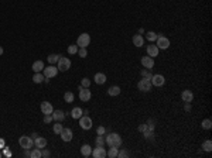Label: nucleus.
<instances>
[{
  "mask_svg": "<svg viewBox=\"0 0 212 158\" xmlns=\"http://www.w3.org/2000/svg\"><path fill=\"white\" fill-rule=\"evenodd\" d=\"M50 155H51V153H50V151H48V150H42V151H41V157H45V158H48V157H50Z\"/></svg>",
  "mask_w": 212,
  "mask_h": 158,
  "instance_id": "obj_42",
  "label": "nucleus"
},
{
  "mask_svg": "<svg viewBox=\"0 0 212 158\" xmlns=\"http://www.w3.org/2000/svg\"><path fill=\"white\" fill-rule=\"evenodd\" d=\"M79 126H81L84 130H91V128H92V119H91L88 114H84L81 119H79Z\"/></svg>",
  "mask_w": 212,
  "mask_h": 158,
  "instance_id": "obj_7",
  "label": "nucleus"
},
{
  "mask_svg": "<svg viewBox=\"0 0 212 158\" xmlns=\"http://www.w3.org/2000/svg\"><path fill=\"white\" fill-rule=\"evenodd\" d=\"M131 41H133V45H136V47H143V44H144V38H143V35H140V34L133 35Z\"/></svg>",
  "mask_w": 212,
  "mask_h": 158,
  "instance_id": "obj_22",
  "label": "nucleus"
},
{
  "mask_svg": "<svg viewBox=\"0 0 212 158\" xmlns=\"http://www.w3.org/2000/svg\"><path fill=\"white\" fill-rule=\"evenodd\" d=\"M93 81H95V83H98V85H103V83L108 81V79H106V75H105V73L98 72L96 75L93 76Z\"/></svg>",
  "mask_w": 212,
  "mask_h": 158,
  "instance_id": "obj_16",
  "label": "nucleus"
},
{
  "mask_svg": "<svg viewBox=\"0 0 212 158\" xmlns=\"http://www.w3.org/2000/svg\"><path fill=\"white\" fill-rule=\"evenodd\" d=\"M77 54H79V57L81 58H85L86 55H88V51H86V48H78Z\"/></svg>",
  "mask_w": 212,
  "mask_h": 158,
  "instance_id": "obj_39",
  "label": "nucleus"
},
{
  "mask_svg": "<svg viewBox=\"0 0 212 158\" xmlns=\"http://www.w3.org/2000/svg\"><path fill=\"white\" fill-rule=\"evenodd\" d=\"M108 95L109 96H119L120 95V88L119 86H110L108 89Z\"/></svg>",
  "mask_w": 212,
  "mask_h": 158,
  "instance_id": "obj_24",
  "label": "nucleus"
},
{
  "mask_svg": "<svg viewBox=\"0 0 212 158\" xmlns=\"http://www.w3.org/2000/svg\"><path fill=\"white\" fill-rule=\"evenodd\" d=\"M79 99L82 102H89L91 100V97H92V92H91V89L89 88H84V86L79 85Z\"/></svg>",
  "mask_w": 212,
  "mask_h": 158,
  "instance_id": "obj_5",
  "label": "nucleus"
},
{
  "mask_svg": "<svg viewBox=\"0 0 212 158\" xmlns=\"http://www.w3.org/2000/svg\"><path fill=\"white\" fill-rule=\"evenodd\" d=\"M74 99H75V96H74L72 92H65V95H64V100H65L66 103H72Z\"/></svg>",
  "mask_w": 212,
  "mask_h": 158,
  "instance_id": "obj_30",
  "label": "nucleus"
},
{
  "mask_svg": "<svg viewBox=\"0 0 212 158\" xmlns=\"http://www.w3.org/2000/svg\"><path fill=\"white\" fill-rule=\"evenodd\" d=\"M117 151H119V148H117V147H109V151L106 153V157H109V158H117Z\"/></svg>",
  "mask_w": 212,
  "mask_h": 158,
  "instance_id": "obj_25",
  "label": "nucleus"
},
{
  "mask_svg": "<svg viewBox=\"0 0 212 158\" xmlns=\"http://www.w3.org/2000/svg\"><path fill=\"white\" fill-rule=\"evenodd\" d=\"M157 48L158 50H167L170 47V40L167 38V37H164V35H158L157 37Z\"/></svg>",
  "mask_w": 212,
  "mask_h": 158,
  "instance_id": "obj_9",
  "label": "nucleus"
},
{
  "mask_svg": "<svg viewBox=\"0 0 212 158\" xmlns=\"http://www.w3.org/2000/svg\"><path fill=\"white\" fill-rule=\"evenodd\" d=\"M189 104H191V103H185V110H187V112H189V110H191V106H189Z\"/></svg>",
  "mask_w": 212,
  "mask_h": 158,
  "instance_id": "obj_45",
  "label": "nucleus"
},
{
  "mask_svg": "<svg viewBox=\"0 0 212 158\" xmlns=\"http://www.w3.org/2000/svg\"><path fill=\"white\" fill-rule=\"evenodd\" d=\"M19 144L23 150H27V148L30 150V148H33V146H34V140L31 139V137H28V135H21L19 139Z\"/></svg>",
  "mask_w": 212,
  "mask_h": 158,
  "instance_id": "obj_3",
  "label": "nucleus"
},
{
  "mask_svg": "<svg viewBox=\"0 0 212 158\" xmlns=\"http://www.w3.org/2000/svg\"><path fill=\"white\" fill-rule=\"evenodd\" d=\"M3 52H4V50H3V47H0V55H3Z\"/></svg>",
  "mask_w": 212,
  "mask_h": 158,
  "instance_id": "obj_46",
  "label": "nucleus"
},
{
  "mask_svg": "<svg viewBox=\"0 0 212 158\" xmlns=\"http://www.w3.org/2000/svg\"><path fill=\"white\" fill-rule=\"evenodd\" d=\"M78 48H79V47H78L77 44H74V45H70V47H68V54H71V55L77 54V52H78Z\"/></svg>",
  "mask_w": 212,
  "mask_h": 158,
  "instance_id": "obj_35",
  "label": "nucleus"
},
{
  "mask_svg": "<svg viewBox=\"0 0 212 158\" xmlns=\"http://www.w3.org/2000/svg\"><path fill=\"white\" fill-rule=\"evenodd\" d=\"M44 79H45V76L41 72H35L34 76H33V82L34 83H41V82H44Z\"/></svg>",
  "mask_w": 212,
  "mask_h": 158,
  "instance_id": "obj_26",
  "label": "nucleus"
},
{
  "mask_svg": "<svg viewBox=\"0 0 212 158\" xmlns=\"http://www.w3.org/2000/svg\"><path fill=\"white\" fill-rule=\"evenodd\" d=\"M158 48L157 45H147V55L151 58H154V57H158Z\"/></svg>",
  "mask_w": 212,
  "mask_h": 158,
  "instance_id": "obj_20",
  "label": "nucleus"
},
{
  "mask_svg": "<svg viewBox=\"0 0 212 158\" xmlns=\"http://www.w3.org/2000/svg\"><path fill=\"white\" fill-rule=\"evenodd\" d=\"M42 72H44V76L48 78V79H51V78H55V76H57V73L59 72V71H58L57 66L48 65V66H45V68L42 69Z\"/></svg>",
  "mask_w": 212,
  "mask_h": 158,
  "instance_id": "obj_6",
  "label": "nucleus"
},
{
  "mask_svg": "<svg viewBox=\"0 0 212 158\" xmlns=\"http://www.w3.org/2000/svg\"><path fill=\"white\" fill-rule=\"evenodd\" d=\"M142 65H143V68H147V69H153V66H154V58L149 57V55L143 57V58H142Z\"/></svg>",
  "mask_w": 212,
  "mask_h": 158,
  "instance_id": "obj_11",
  "label": "nucleus"
},
{
  "mask_svg": "<svg viewBox=\"0 0 212 158\" xmlns=\"http://www.w3.org/2000/svg\"><path fill=\"white\" fill-rule=\"evenodd\" d=\"M81 154L84 155V157H89V155L92 154V148H91L89 144H84V146L81 147Z\"/></svg>",
  "mask_w": 212,
  "mask_h": 158,
  "instance_id": "obj_23",
  "label": "nucleus"
},
{
  "mask_svg": "<svg viewBox=\"0 0 212 158\" xmlns=\"http://www.w3.org/2000/svg\"><path fill=\"white\" fill-rule=\"evenodd\" d=\"M105 143L108 144L109 147H117V148H119V147L123 144V140H122V137H120L117 133H110V134L106 135Z\"/></svg>",
  "mask_w": 212,
  "mask_h": 158,
  "instance_id": "obj_1",
  "label": "nucleus"
},
{
  "mask_svg": "<svg viewBox=\"0 0 212 158\" xmlns=\"http://www.w3.org/2000/svg\"><path fill=\"white\" fill-rule=\"evenodd\" d=\"M117 158H129V151H127V150L117 151Z\"/></svg>",
  "mask_w": 212,
  "mask_h": 158,
  "instance_id": "obj_36",
  "label": "nucleus"
},
{
  "mask_svg": "<svg viewBox=\"0 0 212 158\" xmlns=\"http://www.w3.org/2000/svg\"><path fill=\"white\" fill-rule=\"evenodd\" d=\"M31 68H33V71H34V73H35V72H42V69H44L45 66H44V62H42L41 59H38V61L33 62V66H31Z\"/></svg>",
  "mask_w": 212,
  "mask_h": 158,
  "instance_id": "obj_19",
  "label": "nucleus"
},
{
  "mask_svg": "<svg viewBox=\"0 0 212 158\" xmlns=\"http://www.w3.org/2000/svg\"><path fill=\"white\" fill-rule=\"evenodd\" d=\"M81 86H84V88H89L91 86V79L89 78H84L81 81Z\"/></svg>",
  "mask_w": 212,
  "mask_h": 158,
  "instance_id": "obj_38",
  "label": "nucleus"
},
{
  "mask_svg": "<svg viewBox=\"0 0 212 158\" xmlns=\"http://www.w3.org/2000/svg\"><path fill=\"white\" fill-rule=\"evenodd\" d=\"M105 133H106V128H105L103 126H99V127L96 128V135H105Z\"/></svg>",
  "mask_w": 212,
  "mask_h": 158,
  "instance_id": "obj_40",
  "label": "nucleus"
},
{
  "mask_svg": "<svg viewBox=\"0 0 212 158\" xmlns=\"http://www.w3.org/2000/svg\"><path fill=\"white\" fill-rule=\"evenodd\" d=\"M150 82H151V85L153 86H163L164 85V82H166V78L163 76V75H160V73H157V75H153L151 76V79H150Z\"/></svg>",
  "mask_w": 212,
  "mask_h": 158,
  "instance_id": "obj_10",
  "label": "nucleus"
},
{
  "mask_svg": "<svg viewBox=\"0 0 212 158\" xmlns=\"http://www.w3.org/2000/svg\"><path fill=\"white\" fill-rule=\"evenodd\" d=\"M202 148H204V151H207V153H211L212 151V141L211 140H205L204 144H202Z\"/></svg>",
  "mask_w": 212,
  "mask_h": 158,
  "instance_id": "obj_29",
  "label": "nucleus"
},
{
  "mask_svg": "<svg viewBox=\"0 0 212 158\" xmlns=\"http://www.w3.org/2000/svg\"><path fill=\"white\" fill-rule=\"evenodd\" d=\"M62 124H59V121H55V124L52 126V130H54L55 134H61V131H62Z\"/></svg>",
  "mask_w": 212,
  "mask_h": 158,
  "instance_id": "obj_33",
  "label": "nucleus"
},
{
  "mask_svg": "<svg viewBox=\"0 0 212 158\" xmlns=\"http://www.w3.org/2000/svg\"><path fill=\"white\" fill-rule=\"evenodd\" d=\"M157 37H158V34H156L154 31H147L146 33V38H147V41H150V43H154L156 40H157Z\"/></svg>",
  "mask_w": 212,
  "mask_h": 158,
  "instance_id": "obj_28",
  "label": "nucleus"
},
{
  "mask_svg": "<svg viewBox=\"0 0 212 158\" xmlns=\"http://www.w3.org/2000/svg\"><path fill=\"white\" fill-rule=\"evenodd\" d=\"M95 143H96L98 147H103L105 144H106V143H105V137H103V135H98L96 140H95Z\"/></svg>",
  "mask_w": 212,
  "mask_h": 158,
  "instance_id": "obj_34",
  "label": "nucleus"
},
{
  "mask_svg": "<svg viewBox=\"0 0 212 158\" xmlns=\"http://www.w3.org/2000/svg\"><path fill=\"white\" fill-rule=\"evenodd\" d=\"M61 58V55H58V54H51L48 55V58H47V61H48V64L50 65H54V64H57L58 59Z\"/></svg>",
  "mask_w": 212,
  "mask_h": 158,
  "instance_id": "obj_27",
  "label": "nucleus"
},
{
  "mask_svg": "<svg viewBox=\"0 0 212 158\" xmlns=\"http://www.w3.org/2000/svg\"><path fill=\"white\" fill-rule=\"evenodd\" d=\"M40 109H41V113H44V114H51L54 112V107H52V104L50 102H41Z\"/></svg>",
  "mask_w": 212,
  "mask_h": 158,
  "instance_id": "obj_13",
  "label": "nucleus"
},
{
  "mask_svg": "<svg viewBox=\"0 0 212 158\" xmlns=\"http://www.w3.org/2000/svg\"><path fill=\"white\" fill-rule=\"evenodd\" d=\"M151 82L149 81V79H144V78H143V79H140L139 81V83H137V89H139V90H142V92H150L151 90Z\"/></svg>",
  "mask_w": 212,
  "mask_h": 158,
  "instance_id": "obj_8",
  "label": "nucleus"
},
{
  "mask_svg": "<svg viewBox=\"0 0 212 158\" xmlns=\"http://www.w3.org/2000/svg\"><path fill=\"white\" fill-rule=\"evenodd\" d=\"M31 158H41V150L35 148V150L31 151Z\"/></svg>",
  "mask_w": 212,
  "mask_h": 158,
  "instance_id": "obj_37",
  "label": "nucleus"
},
{
  "mask_svg": "<svg viewBox=\"0 0 212 158\" xmlns=\"http://www.w3.org/2000/svg\"><path fill=\"white\" fill-rule=\"evenodd\" d=\"M52 121V116L51 114H44V123H51Z\"/></svg>",
  "mask_w": 212,
  "mask_h": 158,
  "instance_id": "obj_41",
  "label": "nucleus"
},
{
  "mask_svg": "<svg viewBox=\"0 0 212 158\" xmlns=\"http://www.w3.org/2000/svg\"><path fill=\"white\" fill-rule=\"evenodd\" d=\"M89 44H91V35H89L88 33H82L77 40V45L79 47V48H86Z\"/></svg>",
  "mask_w": 212,
  "mask_h": 158,
  "instance_id": "obj_4",
  "label": "nucleus"
},
{
  "mask_svg": "<svg viewBox=\"0 0 212 158\" xmlns=\"http://www.w3.org/2000/svg\"><path fill=\"white\" fill-rule=\"evenodd\" d=\"M61 139H62V141H65V143H68V141H71L72 140V137H74V134H72V130L71 128H62V131H61Z\"/></svg>",
  "mask_w": 212,
  "mask_h": 158,
  "instance_id": "obj_14",
  "label": "nucleus"
},
{
  "mask_svg": "<svg viewBox=\"0 0 212 158\" xmlns=\"http://www.w3.org/2000/svg\"><path fill=\"white\" fill-rule=\"evenodd\" d=\"M4 147H6V143H4V140H3V139H0V150H2V148H4Z\"/></svg>",
  "mask_w": 212,
  "mask_h": 158,
  "instance_id": "obj_44",
  "label": "nucleus"
},
{
  "mask_svg": "<svg viewBox=\"0 0 212 158\" xmlns=\"http://www.w3.org/2000/svg\"><path fill=\"white\" fill-rule=\"evenodd\" d=\"M151 69H147V68H144V69L142 71V78H144V79H149L150 81L151 76H153V73L150 72Z\"/></svg>",
  "mask_w": 212,
  "mask_h": 158,
  "instance_id": "obj_31",
  "label": "nucleus"
},
{
  "mask_svg": "<svg viewBox=\"0 0 212 158\" xmlns=\"http://www.w3.org/2000/svg\"><path fill=\"white\" fill-rule=\"evenodd\" d=\"M51 116H52V120H55V121H62V120L65 119V113L62 112V110H54V112L51 113Z\"/></svg>",
  "mask_w": 212,
  "mask_h": 158,
  "instance_id": "obj_17",
  "label": "nucleus"
},
{
  "mask_svg": "<svg viewBox=\"0 0 212 158\" xmlns=\"http://www.w3.org/2000/svg\"><path fill=\"white\" fill-rule=\"evenodd\" d=\"M34 146L37 147V148H40V150L45 148L47 147V139H44V137H37V139L34 140Z\"/></svg>",
  "mask_w": 212,
  "mask_h": 158,
  "instance_id": "obj_18",
  "label": "nucleus"
},
{
  "mask_svg": "<svg viewBox=\"0 0 212 158\" xmlns=\"http://www.w3.org/2000/svg\"><path fill=\"white\" fill-rule=\"evenodd\" d=\"M57 68H58L59 72H65V71H68L71 68V59L70 58H66V57H61L57 62Z\"/></svg>",
  "mask_w": 212,
  "mask_h": 158,
  "instance_id": "obj_2",
  "label": "nucleus"
},
{
  "mask_svg": "<svg viewBox=\"0 0 212 158\" xmlns=\"http://www.w3.org/2000/svg\"><path fill=\"white\" fill-rule=\"evenodd\" d=\"M181 99L185 102V103H192V100H194V93L191 92V90H184V92L181 93Z\"/></svg>",
  "mask_w": 212,
  "mask_h": 158,
  "instance_id": "obj_15",
  "label": "nucleus"
},
{
  "mask_svg": "<svg viewBox=\"0 0 212 158\" xmlns=\"http://www.w3.org/2000/svg\"><path fill=\"white\" fill-rule=\"evenodd\" d=\"M92 155L93 158H105L106 157V150H105L103 147H95V148H93L92 150Z\"/></svg>",
  "mask_w": 212,
  "mask_h": 158,
  "instance_id": "obj_12",
  "label": "nucleus"
},
{
  "mask_svg": "<svg viewBox=\"0 0 212 158\" xmlns=\"http://www.w3.org/2000/svg\"><path fill=\"white\" fill-rule=\"evenodd\" d=\"M71 116H72V119L79 120L82 116H84V110H82L81 107H74L72 110H71Z\"/></svg>",
  "mask_w": 212,
  "mask_h": 158,
  "instance_id": "obj_21",
  "label": "nucleus"
},
{
  "mask_svg": "<svg viewBox=\"0 0 212 158\" xmlns=\"http://www.w3.org/2000/svg\"><path fill=\"white\" fill-rule=\"evenodd\" d=\"M24 157H31V151L28 150V148L27 150H24Z\"/></svg>",
  "mask_w": 212,
  "mask_h": 158,
  "instance_id": "obj_43",
  "label": "nucleus"
},
{
  "mask_svg": "<svg viewBox=\"0 0 212 158\" xmlns=\"http://www.w3.org/2000/svg\"><path fill=\"white\" fill-rule=\"evenodd\" d=\"M201 126H202V128H204V130H209V128L212 127V121L209 119H205V120H202Z\"/></svg>",
  "mask_w": 212,
  "mask_h": 158,
  "instance_id": "obj_32",
  "label": "nucleus"
},
{
  "mask_svg": "<svg viewBox=\"0 0 212 158\" xmlns=\"http://www.w3.org/2000/svg\"><path fill=\"white\" fill-rule=\"evenodd\" d=\"M2 155H3V154H2V151H0V157H2Z\"/></svg>",
  "mask_w": 212,
  "mask_h": 158,
  "instance_id": "obj_47",
  "label": "nucleus"
}]
</instances>
